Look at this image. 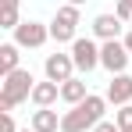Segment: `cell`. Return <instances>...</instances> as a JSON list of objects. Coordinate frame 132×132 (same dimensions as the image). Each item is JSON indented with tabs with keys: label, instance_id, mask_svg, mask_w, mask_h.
Instances as JSON below:
<instances>
[{
	"label": "cell",
	"instance_id": "9a60e30c",
	"mask_svg": "<svg viewBox=\"0 0 132 132\" xmlns=\"http://www.w3.org/2000/svg\"><path fill=\"white\" fill-rule=\"evenodd\" d=\"M22 25V18H18V7H0V29H18Z\"/></svg>",
	"mask_w": 132,
	"mask_h": 132
},
{
	"label": "cell",
	"instance_id": "9c48e42d",
	"mask_svg": "<svg viewBox=\"0 0 132 132\" xmlns=\"http://www.w3.org/2000/svg\"><path fill=\"white\" fill-rule=\"evenodd\" d=\"M29 129H36V132H61V118H57L54 107H36Z\"/></svg>",
	"mask_w": 132,
	"mask_h": 132
},
{
	"label": "cell",
	"instance_id": "3957f363",
	"mask_svg": "<svg viewBox=\"0 0 132 132\" xmlns=\"http://www.w3.org/2000/svg\"><path fill=\"white\" fill-rule=\"evenodd\" d=\"M132 54L121 39H111V43H100V68H107L111 75H125Z\"/></svg>",
	"mask_w": 132,
	"mask_h": 132
},
{
	"label": "cell",
	"instance_id": "7402d4cb",
	"mask_svg": "<svg viewBox=\"0 0 132 132\" xmlns=\"http://www.w3.org/2000/svg\"><path fill=\"white\" fill-rule=\"evenodd\" d=\"M64 4H71V7H82V4H86V0H64Z\"/></svg>",
	"mask_w": 132,
	"mask_h": 132
},
{
	"label": "cell",
	"instance_id": "ac0fdd59",
	"mask_svg": "<svg viewBox=\"0 0 132 132\" xmlns=\"http://www.w3.org/2000/svg\"><path fill=\"white\" fill-rule=\"evenodd\" d=\"M0 132H22V129L14 125V118H11V114H4V118H0Z\"/></svg>",
	"mask_w": 132,
	"mask_h": 132
},
{
	"label": "cell",
	"instance_id": "52a82bcc",
	"mask_svg": "<svg viewBox=\"0 0 132 132\" xmlns=\"http://www.w3.org/2000/svg\"><path fill=\"white\" fill-rule=\"evenodd\" d=\"M104 96H107V104H114V107L132 104V75H129V71H125V75H111Z\"/></svg>",
	"mask_w": 132,
	"mask_h": 132
},
{
	"label": "cell",
	"instance_id": "e0dca14e",
	"mask_svg": "<svg viewBox=\"0 0 132 132\" xmlns=\"http://www.w3.org/2000/svg\"><path fill=\"white\" fill-rule=\"evenodd\" d=\"M114 14H118L121 22H132V0H118V4H114Z\"/></svg>",
	"mask_w": 132,
	"mask_h": 132
},
{
	"label": "cell",
	"instance_id": "30bf717a",
	"mask_svg": "<svg viewBox=\"0 0 132 132\" xmlns=\"http://www.w3.org/2000/svg\"><path fill=\"white\" fill-rule=\"evenodd\" d=\"M57 100H61V86L57 82H50V79L46 82H36V89H32V104L36 107H54Z\"/></svg>",
	"mask_w": 132,
	"mask_h": 132
},
{
	"label": "cell",
	"instance_id": "4fadbf2b",
	"mask_svg": "<svg viewBox=\"0 0 132 132\" xmlns=\"http://www.w3.org/2000/svg\"><path fill=\"white\" fill-rule=\"evenodd\" d=\"M50 39H54V43H75L79 36H75V29H71V25H64V22H57V18H54V22H50Z\"/></svg>",
	"mask_w": 132,
	"mask_h": 132
},
{
	"label": "cell",
	"instance_id": "2e32d148",
	"mask_svg": "<svg viewBox=\"0 0 132 132\" xmlns=\"http://www.w3.org/2000/svg\"><path fill=\"white\" fill-rule=\"evenodd\" d=\"M114 125L125 132V129H132V104H125V107H118L114 111Z\"/></svg>",
	"mask_w": 132,
	"mask_h": 132
},
{
	"label": "cell",
	"instance_id": "ffe728a7",
	"mask_svg": "<svg viewBox=\"0 0 132 132\" xmlns=\"http://www.w3.org/2000/svg\"><path fill=\"white\" fill-rule=\"evenodd\" d=\"M22 0H0V7H18Z\"/></svg>",
	"mask_w": 132,
	"mask_h": 132
},
{
	"label": "cell",
	"instance_id": "44dd1931",
	"mask_svg": "<svg viewBox=\"0 0 132 132\" xmlns=\"http://www.w3.org/2000/svg\"><path fill=\"white\" fill-rule=\"evenodd\" d=\"M121 43L129 46V54H132V32H125V39H121Z\"/></svg>",
	"mask_w": 132,
	"mask_h": 132
},
{
	"label": "cell",
	"instance_id": "7c38bea8",
	"mask_svg": "<svg viewBox=\"0 0 132 132\" xmlns=\"http://www.w3.org/2000/svg\"><path fill=\"white\" fill-rule=\"evenodd\" d=\"M18 61H22V46L18 43H4L0 46V75H11V71H18Z\"/></svg>",
	"mask_w": 132,
	"mask_h": 132
},
{
	"label": "cell",
	"instance_id": "5bb4252c",
	"mask_svg": "<svg viewBox=\"0 0 132 132\" xmlns=\"http://www.w3.org/2000/svg\"><path fill=\"white\" fill-rule=\"evenodd\" d=\"M54 18H57V22H64V25H71V29H75V25L82 22V14H79V7H71V4H61Z\"/></svg>",
	"mask_w": 132,
	"mask_h": 132
},
{
	"label": "cell",
	"instance_id": "7a4b0ae2",
	"mask_svg": "<svg viewBox=\"0 0 132 132\" xmlns=\"http://www.w3.org/2000/svg\"><path fill=\"white\" fill-rule=\"evenodd\" d=\"M32 89H36V79L29 68H18L11 75H4L0 82V114H14V107L22 100H32Z\"/></svg>",
	"mask_w": 132,
	"mask_h": 132
},
{
	"label": "cell",
	"instance_id": "5b68a950",
	"mask_svg": "<svg viewBox=\"0 0 132 132\" xmlns=\"http://www.w3.org/2000/svg\"><path fill=\"white\" fill-rule=\"evenodd\" d=\"M46 39H50V25H43V22H22L14 29V43L22 46V50H36Z\"/></svg>",
	"mask_w": 132,
	"mask_h": 132
},
{
	"label": "cell",
	"instance_id": "603a6c76",
	"mask_svg": "<svg viewBox=\"0 0 132 132\" xmlns=\"http://www.w3.org/2000/svg\"><path fill=\"white\" fill-rule=\"evenodd\" d=\"M22 132H36V129H22Z\"/></svg>",
	"mask_w": 132,
	"mask_h": 132
},
{
	"label": "cell",
	"instance_id": "ba28073f",
	"mask_svg": "<svg viewBox=\"0 0 132 132\" xmlns=\"http://www.w3.org/2000/svg\"><path fill=\"white\" fill-rule=\"evenodd\" d=\"M121 29H125V22H121L118 14H96V18H93V36H96L100 43L118 39V36H121Z\"/></svg>",
	"mask_w": 132,
	"mask_h": 132
},
{
	"label": "cell",
	"instance_id": "277c9868",
	"mask_svg": "<svg viewBox=\"0 0 132 132\" xmlns=\"http://www.w3.org/2000/svg\"><path fill=\"white\" fill-rule=\"evenodd\" d=\"M71 61H75V71H82V75H89L93 68H100V46H96V39H75L71 43Z\"/></svg>",
	"mask_w": 132,
	"mask_h": 132
},
{
	"label": "cell",
	"instance_id": "8992f818",
	"mask_svg": "<svg viewBox=\"0 0 132 132\" xmlns=\"http://www.w3.org/2000/svg\"><path fill=\"white\" fill-rule=\"evenodd\" d=\"M43 71L50 82H68V79H75V61H71V54H46L43 61Z\"/></svg>",
	"mask_w": 132,
	"mask_h": 132
},
{
	"label": "cell",
	"instance_id": "6da1fadb",
	"mask_svg": "<svg viewBox=\"0 0 132 132\" xmlns=\"http://www.w3.org/2000/svg\"><path fill=\"white\" fill-rule=\"evenodd\" d=\"M104 111H107V96L89 93L82 104H75L71 111L61 114V132H93L104 121Z\"/></svg>",
	"mask_w": 132,
	"mask_h": 132
},
{
	"label": "cell",
	"instance_id": "8fae6325",
	"mask_svg": "<svg viewBox=\"0 0 132 132\" xmlns=\"http://www.w3.org/2000/svg\"><path fill=\"white\" fill-rule=\"evenodd\" d=\"M86 96H89V86L79 79V75H75V79H68V82H61V100H64V104L75 107V104H82Z\"/></svg>",
	"mask_w": 132,
	"mask_h": 132
},
{
	"label": "cell",
	"instance_id": "d6986e66",
	"mask_svg": "<svg viewBox=\"0 0 132 132\" xmlns=\"http://www.w3.org/2000/svg\"><path fill=\"white\" fill-rule=\"evenodd\" d=\"M93 132H121V129H118L114 121H100V125H96V129H93Z\"/></svg>",
	"mask_w": 132,
	"mask_h": 132
},
{
	"label": "cell",
	"instance_id": "cb8c5ba5",
	"mask_svg": "<svg viewBox=\"0 0 132 132\" xmlns=\"http://www.w3.org/2000/svg\"><path fill=\"white\" fill-rule=\"evenodd\" d=\"M125 132H132V129H125Z\"/></svg>",
	"mask_w": 132,
	"mask_h": 132
}]
</instances>
